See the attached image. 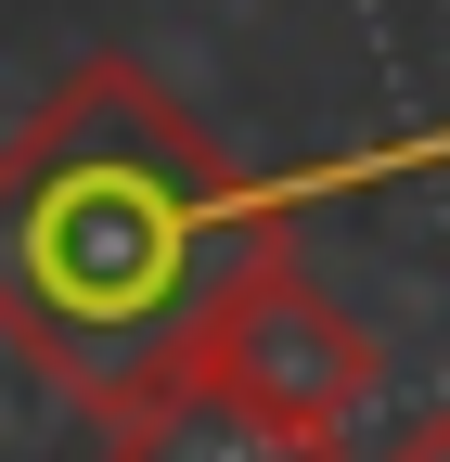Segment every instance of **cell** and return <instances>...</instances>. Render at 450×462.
Masks as SVG:
<instances>
[{"label": "cell", "instance_id": "cell-1", "mask_svg": "<svg viewBox=\"0 0 450 462\" xmlns=\"http://www.w3.org/2000/svg\"><path fill=\"white\" fill-rule=\"evenodd\" d=\"M270 231L284 218L219 154V129L103 51L0 142V346L103 411L181 360V334Z\"/></svg>", "mask_w": 450, "mask_h": 462}, {"label": "cell", "instance_id": "cell-4", "mask_svg": "<svg viewBox=\"0 0 450 462\" xmlns=\"http://www.w3.org/2000/svg\"><path fill=\"white\" fill-rule=\"evenodd\" d=\"M373 462H450V398H437V411H412V424H399V437H386Z\"/></svg>", "mask_w": 450, "mask_h": 462}, {"label": "cell", "instance_id": "cell-2", "mask_svg": "<svg viewBox=\"0 0 450 462\" xmlns=\"http://www.w3.org/2000/svg\"><path fill=\"white\" fill-rule=\"evenodd\" d=\"M167 373L206 385V398H232V411H258V424L348 437V411L373 398V334L309 282L296 231H270V245L219 282V309L181 334V360H167Z\"/></svg>", "mask_w": 450, "mask_h": 462}, {"label": "cell", "instance_id": "cell-3", "mask_svg": "<svg viewBox=\"0 0 450 462\" xmlns=\"http://www.w3.org/2000/svg\"><path fill=\"white\" fill-rule=\"evenodd\" d=\"M103 462H348V437H296V424H258L232 398H206L181 373H142L129 398H103Z\"/></svg>", "mask_w": 450, "mask_h": 462}]
</instances>
